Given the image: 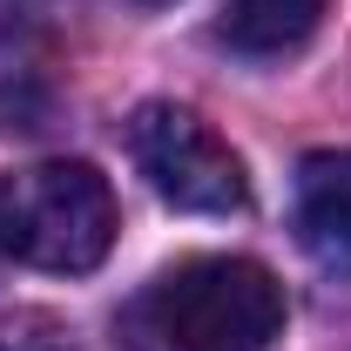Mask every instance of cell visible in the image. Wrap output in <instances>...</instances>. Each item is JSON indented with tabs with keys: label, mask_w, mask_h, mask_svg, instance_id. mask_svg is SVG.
<instances>
[{
	"label": "cell",
	"mask_w": 351,
	"mask_h": 351,
	"mask_svg": "<svg viewBox=\"0 0 351 351\" xmlns=\"http://www.w3.org/2000/svg\"><path fill=\"white\" fill-rule=\"evenodd\" d=\"M142 324L162 351H263L284 331V284L250 257H189L149 284Z\"/></svg>",
	"instance_id": "obj_1"
},
{
	"label": "cell",
	"mask_w": 351,
	"mask_h": 351,
	"mask_svg": "<svg viewBox=\"0 0 351 351\" xmlns=\"http://www.w3.org/2000/svg\"><path fill=\"white\" fill-rule=\"evenodd\" d=\"M324 7L331 0H223V41L237 54H257V61L291 54L317 34Z\"/></svg>",
	"instance_id": "obj_6"
},
{
	"label": "cell",
	"mask_w": 351,
	"mask_h": 351,
	"mask_svg": "<svg viewBox=\"0 0 351 351\" xmlns=\"http://www.w3.org/2000/svg\"><path fill=\"white\" fill-rule=\"evenodd\" d=\"M298 230L311 250L351 257V149H317L298 162Z\"/></svg>",
	"instance_id": "obj_5"
},
{
	"label": "cell",
	"mask_w": 351,
	"mask_h": 351,
	"mask_svg": "<svg viewBox=\"0 0 351 351\" xmlns=\"http://www.w3.org/2000/svg\"><path fill=\"white\" fill-rule=\"evenodd\" d=\"M0 351H82V345L54 311H7L0 317Z\"/></svg>",
	"instance_id": "obj_7"
},
{
	"label": "cell",
	"mask_w": 351,
	"mask_h": 351,
	"mask_svg": "<svg viewBox=\"0 0 351 351\" xmlns=\"http://www.w3.org/2000/svg\"><path fill=\"white\" fill-rule=\"evenodd\" d=\"M54 0H7L0 7V135H41L61 101V47H54Z\"/></svg>",
	"instance_id": "obj_4"
},
{
	"label": "cell",
	"mask_w": 351,
	"mask_h": 351,
	"mask_svg": "<svg viewBox=\"0 0 351 351\" xmlns=\"http://www.w3.org/2000/svg\"><path fill=\"white\" fill-rule=\"evenodd\" d=\"M115 250V189L95 162H34L0 176V257L82 277Z\"/></svg>",
	"instance_id": "obj_2"
},
{
	"label": "cell",
	"mask_w": 351,
	"mask_h": 351,
	"mask_svg": "<svg viewBox=\"0 0 351 351\" xmlns=\"http://www.w3.org/2000/svg\"><path fill=\"white\" fill-rule=\"evenodd\" d=\"M129 156L149 176V189L182 217H237L250 203V176L237 162V149L196 108L142 101L129 122Z\"/></svg>",
	"instance_id": "obj_3"
},
{
	"label": "cell",
	"mask_w": 351,
	"mask_h": 351,
	"mask_svg": "<svg viewBox=\"0 0 351 351\" xmlns=\"http://www.w3.org/2000/svg\"><path fill=\"white\" fill-rule=\"evenodd\" d=\"M135 7H169V0H135Z\"/></svg>",
	"instance_id": "obj_8"
}]
</instances>
